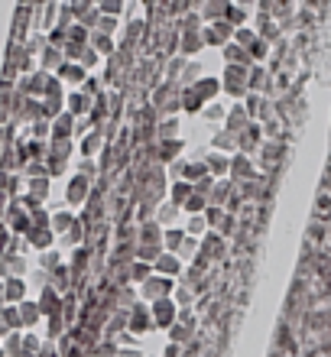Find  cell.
Wrapping results in <instances>:
<instances>
[{
  "label": "cell",
  "instance_id": "1",
  "mask_svg": "<svg viewBox=\"0 0 331 357\" xmlns=\"http://www.w3.org/2000/svg\"><path fill=\"white\" fill-rule=\"evenodd\" d=\"M247 72H250V68H244V66H224V75H221V91H224L227 98L244 101L247 94H250V88H247Z\"/></svg>",
  "mask_w": 331,
  "mask_h": 357
},
{
  "label": "cell",
  "instance_id": "2",
  "mask_svg": "<svg viewBox=\"0 0 331 357\" xmlns=\"http://www.w3.org/2000/svg\"><path fill=\"white\" fill-rule=\"evenodd\" d=\"M150 315H153V331H169L179 321V305L172 299H156L150 302Z\"/></svg>",
  "mask_w": 331,
  "mask_h": 357
},
{
  "label": "cell",
  "instance_id": "3",
  "mask_svg": "<svg viewBox=\"0 0 331 357\" xmlns=\"http://www.w3.org/2000/svg\"><path fill=\"white\" fill-rule=\"evenodd\" d=\"M172 292H176V280H166V276H156L153 273L150 280L140 286V302H156V299H172Z\"/></svg>",
  "mask_w": 331,
  "mask_h": 357
},
{
  "label": "cell",
  "instance_id": "4",
  "mask_svg": "<svg viewBox=\"0 0 331 357\" xmlns=\"http://www.w3.org/2000/svg\"><path fill=\"white\" fill-rule=\"evenodd\" d=\"M127 331H130L133 338H140L146 331H153V315H150V305L146 302H133L130 309H127Z\"/></svg>",
  "mask_w": 331,
  "mask_h": 357
},
{
  "label": "cell",
  "instance_id": "5",
  "mask_svg": "<svg viewBox=\"0 0 331 357\" xmlns=\"http://www.w3.org/2000/svg\"><path fill=\"white\" fill-rule=\"evenodd\" d=\"M91 188H95V182H88V178H82V176H72L68 178V185H66V202H68V208H82L88 205V195H91Z\"/></svg>",
  "mask_w": 331,
  "mask_h": 357
},
{
  "label": "cell",
  "instance_id": "6",
  "mask_svg": "<svg viewBox=\"0 0 331 357\" xmlns=\"http://www.w3.org/2000/svg\"><path fill=\"white\" fill-rule=\"evenodd\" d=\"M201 39H205V46H221L224 49L231 39H234V26L227 23V20H218V23H208V26L201 29Z\"/></svg>",
  "mask_w": 331,
  "mask_h": 357
},
{
  "label": "cell",
  "instance_id": "7",
  "mask_svg": "<svg viewBox=\"0 0 331 357\" xmlns=\"http://www.w3.org/2000/svg\"><path fill=\"white\" fill-rule=\"evenodd\" d=\"M36 305L43 312V319H62V292H56L52 286H43Z\"/></svg>",
  "mask_w": 331,
  "mask_h": 357
},
{
  "label": "cell",
  "instance_id": "8",
  "mask_svg": "<svg viewBox=\"0 0 331 357\" xmlns=\"http://www.w3.org/2000/svg\"><path fill=\"white\" fill-rule=\"evenodd\" d=\"M182 150H185L182 140H162L153 146V160L160 162V166H172L176 160H182Z\"/></svg>",
  "mask_w": 331,
  "mask_h": 357
},
{
  "label": "cell",
  "instance_id": "9",
  "mask_svg": "<svg viewBox=\"0 0 331 357\" xmlns=\"http://www.w3.org/2000/svg\"><path fill=\"white\" fill-rule=\"evenodd\" d=\"M153 273H156V276H166V280H176V276L185 273V264H182L176 254H166V250H162L160 260L153 264Z\"/></svg>",
  "mask_w": 331,
  "mask_h": 357
},
{
  "label": "cell",
  "instance_id": "10",
  "mask_svg": "<svg viewBox=\"0 0 331 357\" xmlns=\"http://www.w3.org/2000/svg\"><path fill=\"white\" fill-rule=\"evenodd\" d=\"M23 241H26V247L46 254V250H52V244H56V234H52V227H29V234L23 237Z\"/></svg>",
  "mask_w": 331,
  "mask_h": 357
},
{
  "label": "cell",
  "instance_id": "11",
  "mask_svg": "<svg viewBox=\"0 0 331 357\" xmlns=\"http://www.w3.org/2000/svg\"><path fill=\"white\" fill-rule=\"evenodd\" d=\"M105 146H107V140H105V133H101V130H88L85 137H82V143H78V150H82V156H85V160L101 156V153H105Z\"/></svg>",
  "mask_w": 331,
  "mask_h": 357
},
{
  "label": "cell",
  "instance_id": "12",
  "mask_svg": "<svg viewBox=\"0 0 331 357\" xmlns=\"http://www.w3.org/2000/svg\"><path fill=\"white\" fill-rule=\"evenodd\" d=\"M56 78H59V82H66V85H72V88L78 91V88L88 82V72L78 66V62H66V66L56 72Z\"/></svg>",
  "mask_w": 331,
  "mask_h": 357
},
{
  "label": "cell",
  "instance_id": "13",
  "mask_svg": "<svg viewBox=\"0 0 331 357\" xmlns=\"http://www.w3.org/2000/svg\"><path fill=\"white\" fill-rule=\"evenodd\" d=\"M91 104H95V101H91V98H88L82 88H78V91H72L66 98V111L78 121V117H88V114H91Z\"/></svg>",
  "mask_w": 331,
  "mask_h": 357
},
{
  "label": "cell",
  "instance_id": "14",
  "mask_svg": "<svg viewBox=\"0 0 331 357\" xmlns=\"http://www.w3.org/2000/svg\"><path fill=\"white\" fill-rule=\"evenodd\" d=\"M52 211V234H68L72 227L78 225V215L75 211H68V208H49Z\"/></svg>",
  "mask_w": 331,
  "mask_h": 357
},
{
  "label": "cell",
  "instance_id": "15",
  "mask_svg": "<svg viewBox=\"0 0 331 357\" xmlns=\"http://www.w3.org/2000/svg\"><path fill=\"white\" fill-rule=\"evenodd\" d=\"M205 166H208V176L215 178V182L231 176V156H227V153H208V156H205Z\"/></svg>",
  "mask_w": 331,
  "mask_h": 357
},
{
  "label": "cell",
  "instance_id": "16",
  "mask_svg": "<svg viewBox=\"0 0 331 357\" xmlns=\"http://www.w3.org/2000/svg\"><path fill=\"white\" fill-rule=\"evenodd\" d=\"M75 117H72V114H59L56 121H52V137H49V140H75Z\"/></svg>",
  "mask_w": 331,
  "mask_h": 357
},
{
  "label": "cell",
  "instance_id": "17",
  "mask_svg": "<svg viewBox=\"0 0 331 357\" xmlns=\"http://www.w3.org/2000/svg\"><path fill=\"white\" fill-rule=\"evenodd\" d=\"M17 312H20V321H23V331H33L43 321V312H39L36 299H23L17 305Z\"/></svg>",
  "mask_w": 331,
  "mask_h": 357
},
{
  "label": "cell",
  "instance_id": "18",
  "mask_svg": "<svg viewBox=\"0 0 331 357\" xmlns=\"http://www.w3.org/2000/svg\"><path fill=\"white\" fill-rule=\"evenodd\" d=\"M49 192H52V178L43 176V178H26V192H23V195H29L36 205H46Z\"/></svg>",
  "mask_w": 331,
  "mask_h": 357
},
{
  "label": "cell",
  "instance_id": "19",
  "mask_svg": "<svg viewBox=\"0 0 331 357\" xmlns=\"http://www.w3.org/2000/svg\"><path fill=\"white\" fill-rule=\"evenodd\" d=\"M224 250H227V244L221 234L208 231V234L201 237V257H205V260H218V257H224Z\"/></svg>",
  "mask_w": 331,
  "mask_h": 357
},
{
  "label": "cell",
  "instance_id": "20",
  "mask_svg": "<svg viewBox=\"0 0 331 357\" xmlns=\"http://www.w3.org/2000/svg\"><path fill=\"white\" fill-rule=\"evenodd\" d=\"M39 72H59V68L66 66V56H62V49H52V46H43V52H39Z\"/></svg>",
  "mask_w": 331,
  "mask_h": 357
},
{
  "label": "cell",
  "instance_id": "21",
  "mask_svg": "<svg viewBox=\"0 0 331 357\" xmlns=\"http://www.w3.org/2000/svg\"><path fill=\"white\" fill-rule=\"evenodd\" d=\"M137 237H140V244L162 247V227H160V221H146V225H137Z\"/></svg>",
  "mask_w": 331,
  "mask_h": 357
},
{
  "label": "cell",
  "instance_id": "22",
  "mask_svg": "<svg viewBox=\"0 0 331 357\" xmlns=\"http://www.w3.org/2000/svg\"><path fill=\"white\" fill-rule=\"evenodd\" d=\"M192 91L201 98V104L215 101V98H218V91H221V78H199V82L192 85Z\"/></svg>",
  "mask_w": 331,
  "mask_h": 357
},
{
  "label": "cell",
  "instance_id": "23",
  "mask_svg": "<svg viewBox=\"0 0 331 357\" xmlns=\"http://www.w3.org/2000/svg\"><path fill=\"white\" fill-rule=\"evenodd\" d=\"M23 299H26V280H3V302L20 305Z\"/></svg>",
  "mask_w": 331,
  "mask_h": 357
},
{
  "label": "cell",
  "instance_id": "24",
  "mask_svg": "<svg viewBox=\"0 0 331 357\" xmlns=\"http://www.w3.org/2000/svg\"><path fill=\"white\" fill-rule=\"evenodd\" d=\"M182 244H185V231L182 227H166L162 231V250L166 254H179Z\"/></svg>",
  "mask_w": 331,
  "mask_h": 357
},
{
  "label": "cell",
  "instance_id": "25",
  "mask_svg": "<svg viewBox=\"0 0 331 357\" xmlns=\"http://www.w3.org/2000/svg\"><path fill=\"white\" fill-rule=\"evenodd\" d=\"M88 46L95 49L101 59H111L114 52H117V43H114L111 36H105V33H91V39H88Z\"/></svg>",
  "mask_w": 331,
  "mask_h": 357
},
{
  "label": "cell",
  "instance_id": "26",
  "mask_svg": "<svg viewBox=\"0 0 331 357\" xmlns=\"http://www.w3.org/2000/svg\"><path fill=\"white\" fill-rule=\"evenodd\" d=\"M192 195H195V188H192L189 182H169V205H176L179 211H182V205H185Z\"/></svg>",
  "mask_w": 331,
  "mask_h": 357
},
{
  "label": "cell",
  "instance_id": "27",
  "mask_svg": "<svg viewBox=\"0 0 331 357\" xmlns=\"http://www.w3.org/2000/svg\"><path fill=\"white\" fill-rule=\"evenodd\" d=\"M179 127H182L179 117H166V121H160V123H156V143L179 140Z\"/></svg>",
  "mask_w": 331,
  "mask_h": 357
},
{
  "label": "cell",
  "instance_id": "28",
  "mask_svg": "<svg viewBox=\"0 0 331 357\" xmlns=\"http://www.w3.org/2000/svg\"><path fill=\"white\" fill-rule=\"evenodd\" d=\"M179 208L176 205H169V202H162L160 208H156V221H160V227L166 231V227H176V221H179Z\"/></svg>",
  "mask_w": 331,
  "mask_h": 357
},
{
  "label": "cell",
  "instance_id": "29",
  "mask_svg": "<svg viewBox=\"0 0 331 357\" xmlns=\"http://www.w3.org/2000/svg\"><path fill=\"white\" fill-rule=\"evenodd\" d=\"M182 72H185V59H182V56H172L169 62H166V68H162V82H172V85H179Z\"/></svg>",
  "mask_w": 331,
  "mask_h": 357
},
{
  "label": "cell",
  "instance_id": "30",
  "mask_svg": "<svg viewBox=\"0 0 331 357\" xmlns=\"http://www.w3.org/2000/svg\"><path fill=\"white\" fill-rule=\"evenodd\" d=\"M205 46V39H201V33H195V36H179V56L189 59V56H199V49Z\"/></svg>",
  "mask_w": 331,
  "mask_h": 357
},
{
  "label": "cell",
  "instance_id": "31",
  "mask_svg": "<svg viewBox=\"0 0 331 357\" xmlns=\"http://www.w3.org/2000/svg\"><path fill=\"white\" fill-rule=\"evenodd\" d=\"M179 104H182V114H201V98L192 88H182Z\"/></svg>",
  "mask_w": 331,
  "mask_h": 357
},
{
  "label": "cell",
  "instance_id": "32",
  "mask_svg": "<svg viewBox=\"0 0 331 357\" xmlns=\"http://www.w3.org/2000/svg\"><path fill=\"white\" fill-rule=\"evenodd\" d=\"M224 20L231 23L234 29H240V26H247V7H240V3H227V13H224Z\"/></svg>",
  "mask_w": 331,
  "mask_h": 357
},
{
  "label": "cell",
  "instance_id": "33",
  "mask_svg": "<svg viewBox=\"0 0 331 357\" xmlns=\"http://www.w3.org/2000/svg\"><path fill=\"white\" fill-rule=\"evenodd\" d=\"M182 231H185V237H195V241H199V237H205V234H208V225H205V215H195V218H189V225L182 227Z\"/></svg>",
  "mask_w": 331,
  "mask_h": 357
},
{
  "label": "cell",
  "instance_id": "34",
  "mask_svg": "<svg viewBox=\"0 0 331 357\" xmlns=\"http://www.w3.org/2000/svg\"><path fill=\"white\" fill-rule=\"evenodd\" d=\"M208 211V198H201V195H192L185 205H182V215H189V218H195V215H205Z\"/></svg>",
  "mask_w": 331,
  "mask_h": 357
},
{
  "label": "cell",
  "instance_id": "35",
  "mask_svg": "<svg viewBox=\"0 0 331 357\" xmlns=\"http://www.w3.org/2000/svg\"><path fill=\"white\" fill-rule=\"evenodd\" d=\"M199 78H201V66H199V62H185V72H182V78H179V88H192Z\"/></svg>",
  "mask_w": 331,
  "mask_h": 357
},
{
  "label": "cell",
  "instance_id": "36",
  "mask_svg": "<svg viewBox=\"0 0 331 357\" xmlns=\"http://www.w3.org/2000/svg\"><path fill=\"white\" fill-rule=\"evenodd\" d=\"M254 39H256V26H240V29H234V39H231V43H237L240 49H247Z\"/></svg>",
  "mask_w": 331,
  "mask_h": 357
},
{
  "label": "cell",
  "instance_id": "37",
  "mask_svg": "<svg viewBox=\"0 0 331 357\" xmlns=\"http://www.w3.org/2000/svg\"><path fill=\"white\" fill-rule=\"evenodd\" d=\"M98 62H101V56H98L95 49H91V46H85V49H82V56H78V66L85 68L88 75H91V68H95Z\"/></svg>",
  "mask_w": 331,
  "mask_h": 357
},
{
  "label": "cell",
  "instance_id": "38",
  "mask_svg": "<svg viewBox=\"0 0 331 357\" xmlns=\"http://www.w3.org/2000/svg\"><path fill=\"white\" fill-rule=\"evenodd\" d=\"M117 26H121V23H117V17H101V20H98V29H95V33H105V36L114 39Z\"/></svg>",
  "mask_w": 331,
  "mask_h": 357
},
{
  "label": "cell",
  "instance_id": "39",
  "mask_svg": "<svg viewBox=\"0 0 331 357\" xmlns=\"http://www.w3.org/2000/svg\"><path fill=\"white\" fill-rule=\"evenodd\" d=\"M201 114H205V121H224L227 107H224V104H211L208 111H201Z\"/></svg>",
  "mask_w": 331,
  "mask_h": 357
}]
</instances>
